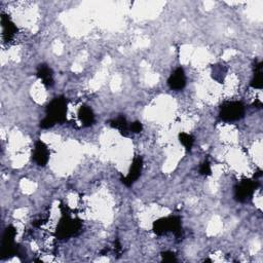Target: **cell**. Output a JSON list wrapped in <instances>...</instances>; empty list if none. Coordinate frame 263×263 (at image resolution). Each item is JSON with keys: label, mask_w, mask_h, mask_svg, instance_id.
Returning a JSON list of instances; mask_svg holds the SVG:
<instances>
[{"label": "cell", "mask_w": 263, "mask_h": 263, "mask_svg": "<svg viewBox=\"0 0 263 263\" xmlns=\"http://www.w3.org/2000/svg\"><path fill=\"white\" fill-rule=\"evenodd\" d=\"M67 99L63 96L55 98L46 107V115L40 122V128L49 129L56 124H63L67 114Z\"/></svg>", "instance_id": "obj_1"}, {"label": "cell", "mask_w": 263, "mask_h": 263, "mask_svg": "<svg viewBox=\"0 0 263 263\" xmlns=\"http://www.w3.org/2000/svg\"><path fill=\"white\" fill-rule=\"evenodd\" d=\"M182 230L181 219L178 216H169L160 218L153 223V231L157 235L173 232L175 235H180Z\"/></svg>", "instance_id": "obj_2"}, {"label": "cell", "mask_w": 263, "mask_h": 263, "mask_svg": "<svg viewBox=\"0 0 263 263\" xmlns=\"http://www.w3.org/2000/svg\"><path fill=\"white\" fill-rule=\"evenodd\" d=\"M80 228H81V222L78 219L72 218L71 216L64 214L60 222L58 223L56 235L60 240L69 238L75 235L76 233H78Z\"/></svg>", "instance_id": "obj_3"}, {"label": "cell", "mask_w": 263, "mask_h": 263, "mask_svg": "<svg viewBox=\"0 0 263 263\" xmlns=\"http://www.w3.org/2000/svg\"><path fill=\"white\" fill-rule=\"evenodd\" d=\"M245 115V106L237 101H228L221 105L219 116L223 122L240 121Z\"/></svg>", "instance_id": "obj_4"}, {"label": "cell", "mask_w": 263, "mask_h": 263, "mask_svg": "<svg viewBox=\"0 0 263 263\" xmlns=\"http://www.w3.org/2000/svg\"><path fill=\"white\" fill-rule=\"evenodd\" d=\"M17 235V230L13 225H10L6 228L3 241H2V257L8 258L15 255H18V247L16 246L15 238Z\"/></svg>", "instance_id": "obj_5"}, {"label": "cell", "mask_w": 263, "mask_h": 263, "mask_svg": "<svg viewBox=\"0 0 263 263\" xmlns=\"http://www.w3.org/2000/svg\"><path fill=\"white\" fill-rule=\"evenodd\" d=\"M258 182L250 179L241 181L234 188V199L240 203L249 202L258 187Z\"/></svg>", "instance_id": "obj_6"}, {"label": "cell", "mask_w": 263, "mask_h": 263, "mask_svg": "<svg viewBox=\"0 0 263 263\" xmlns=\"http://www.w3.org/2000/svg\"><path fill=\"white\" fill-rule=\"evenodd\" d=\"M142 169H143V158L141 156H137L134 158L132 165L130 168L129 174L127 175L126 177H124L122 179L123 183L126 186H132L141 176L142 173Z\"/></svg>", "instance_id": "obj_7"}, {"label": "cell", "mask_w": 263, "mask_h": 263, "mask_svg": "<svg viewBox=\"0 0 263 263\" xmlns=\"http://www.w3.org/2000/svg\"><path fill=\"white\" fill-rule=\"evenodd\" d=\"M32 158L39 166H45L47 164L50 159V149L42 141H37L35 143L32 152Z\"/></svg>", "instance_id": "obj_8"}, {"label": "cell", "mask_w": 263, "mask_h": 263, "mask_svg": "<svg viewBox=\"0 0 263 263\" xmlns=\"http://www.w3.org/2000/svg\"><path fill=\"white\" fill-rule=\"evenodd\" d=\"M168 84L174 91H181L186 85V75L182 67L175 70L168 79Z\"/></svg>", "instance_id": "obj_9"}, {"label": "cell", "mask_w": 263, "mask_h": 263, "mask_svg": "<svg viewBox=\"0 0 263 263\" xmlns=\"http://www.w3.org/2000/svg\"><path fill=\"white\" fill-rule=\"evenodd\" d=\"M2 27H3V38L6 42L12 41L18 33V28L15 23L9 18L8 15L2 14Z\"/></svg>", "instance_id": "obj_10"}, {"label": "cell", "mask_w": 263, "mask_h": 263, "mask_svg": "<svg viewBox=\"0 0 263 263\" xmlns=\"http://www.w3.org/2000/svg\"><path fill=\"white\" fill-rule=\"evenodd\" d=\"M78 117L84 127H91L95 124V114L89 106H81L79 108Z\"/></svg>", "instance_id": "obj_11"}, {"label": "cell", "mask_w": 263, "mask_h": 263, "mask_svg": "<svg viewBox=\"0 0 263 263\" xmlns=\"http://www.w3.org/2000/svg\"><path fill=\"white\" fill-rule=\"evenodd\" d=\"M37 76L41 79L45 86H52L54 84L53 70L45 64H41L37 68Z\"/></svg>", "instance_id": "obj_12"}, {"label": "cell", "mask_w": 263, "mask_h": 263, "mask_svg": "<svg viewBox=\"0 0 263 263\" xmlns=\"http://www.w3.org/2000/svg\"><path fill=\"white\" fill-rule=\"evenodd\" d=\"M110 126L114 129H116L117 131L121 132V134H123L124 136H129L131 134L130 131V125L127 121V118L124 115H121L118 117H116L115 119H113L110 123Z\"/></svg>", "instance_id": "obj_13"}, {"label": "cell", "mask_w": 263, "mask_h": 263, "mask_svg": "<svg viewBox=\"0 0 263 263\" xmlns=\"http://www.w3.org/2000/svg\"><path fill=\"white\" fill-rule=\"evenodd\" d=\"M262 64L259 63L255 67V73H254V78L251 82V86L254 89H261L262 87Z\"/></svg>", "instance_id": "obj_14"}, {"label": "cell", "mask_w": 263, "mask_h": 263, "mask_svg": "<svg viewBox=\"0 0 263 263\" xmlns=\"http://www.w3.org/2000/svg\"><path fill=\"white\" fill-rule=\"evenodd\" d=\"M179 141L185 147L186 150H190L195 144V138L193 135L187 133H180L179 134Z\"/></svg>", "instance_id": "obj_15"}, {"label": "cell", "mask_w": 263, "mask_h": 263, "mask_svg": "<svg viewBox=\"0 0 263 263\" xmlns=\"http://www.w3.org/2000/svg\"><path fill=\"white\" fill-rule=\"evenodd\" d=\"M200 174L204 175V176H210L212 174L211 164L209 161H204L200 166Z\"/></svg>", "instance_id": "obj_16"}, {"label": "cell", "mask_w": 263, "mask_h": 263, "mask_svg": "<svg viewBox=\"0 0 263 263\" xmlns=\"http://www.w3.org/2000/svg\"><path fill=\"white\" fill-rule=\"evenodd\" d=\"M143 130V125L140 122H135L130 125V131L133 134H138L141 133Z\"/></svg>", "instance_id": "obj_17"}, {"label": "cell", "mask_w": 263, "mask_h": 263, "mask_svg": "<svg viewBox=\"0 0 263 263\" xmlns=\"http://www.w3.org/2000/svg\"><path fill=\"white\" fill-rule=\"evenodd\" d=\"M161 256H162V259L164 261H168V262H173V261H176V255H175L173 252L171 251H166V252H163L161 253Z\"/></svg>", "instance_id": "obj_18"}]
</instances>
